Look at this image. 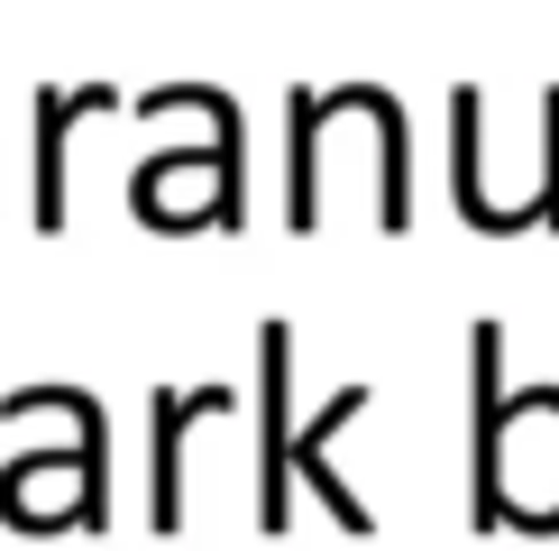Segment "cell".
<instances>
[{"label": "cell", "mask_w": 559, "mask_h": 551, "mask_svg": "<svg viewBox=\"0 0 559 551\" xmlns=\"http://www.w3.org/2000/svg\"><path fill=\"white\" fill-rule=\"evenodd\" d=\"M532 212H542V230H559V83L542 92V202Z\"/></svg>", "instance_id": "5"}, {"label": "cell", "mask_w": 559, "mask_h": 551, "mask_svg": "<svg viewBox=\"0 0 559 551\" xmlns=\"http://www.w3.org/2000/svg\"><path fill=\"white\" fill-rule=\"evenodd\" d=\"M212 396H221V386H156V534L183 524V469H175V450H183V423L212 413Z\"/></svg>", "instance_id": "4"}, {"label": "cell", "mask_w": 559, "mask_h": 551, "mask_svg": "<svg viewBox=\"0 0 559 551\" xmlns=\"http://www.w3.org/2000/svg\"><path fill=\"white\" fill-rule=\"evenodd\" d=\"M358 413H367V386H340V396H331V405L312 413V423L294 432V469H302V478L321 488V505L340 515V534H377V515H367V505H358V496H348L340 478H331V442H340L348 423H358Z\"/></svg>", "instance_id": "3"}, {"label": "cell", "mask_w": 559, "mask_h": 551, "mask_svg": "<svg viewBox=\"0 0 559 551\" xmlns=\"http://www.w3.org/2000/svg\"><path fill=\"white\" fill-rule=\"evenodd\" d=\"M266 423H258V534L275 542L294 524V321H266Z\"/></svg>", "instance_id": "1"}, {"label": "cell", "mask_w": 559, "mask_h": 551, "mask_svg": "<svg viewBox=\"0 0 559 551\" xmlns=\"http://www.w3.org/2000/svg\"><path fill=\"white\" fill-rule=\"evenodd\" d=\"M120 92L110 83H83V92H37V230L56 239L64 230V148H74V120H92V110H110Z\"/></svg>", "instance_id": "2"}]
</instances>
